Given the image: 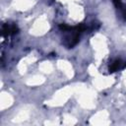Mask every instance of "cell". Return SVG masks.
<instances>
[{
    "instance_id": "6da1fadb",
    "label": "cell",
    "mask_w": 126,
    "mask_h": 126,
    "mask_svg": "<svg viewBox=\"0 0 126 126\" xmlns=\"http://www.w3.org/2000/svg\"><path fill=\"white\" fill-rule=\"evenodd\" d=\"M121 65H122V63H121V61H120V60H116V61H115V62H114V63H113L112 65H111V67H110V69H109V70H110L111 72H114V71H117L118 69H120V68L122 67Z\"/></svg>"
}]
</instances>
